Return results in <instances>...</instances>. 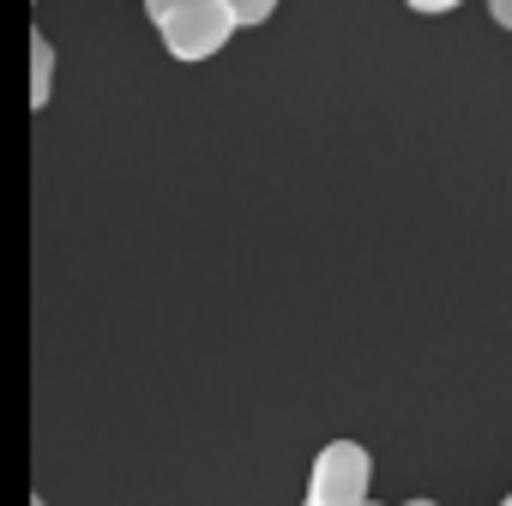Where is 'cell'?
<instances>
[{"mask_svg":"<svg viewBox=\"0 0 512 506\" xmlns=\"http://www.w3.org/2000/svg\"><path fill=\"white\" fill-rule=\"evenodd\" d=\"M229 13H235V25H241V31H260V25H272L278 0H229Z\"/></svg>","mask_w":512,"mask_h":506,"instance_id":"277c9868","label":"cell"},{"mask_svg":"<svg viewBox=\"0 0 512 506\" xmlns=\"http://www.w3.org/2000/svg\"><path fill=\"white\" fill-rule=\"evenodd\" d=\"M404 506H434V500H404Z\"/></svg>","mask_w":512,"mask_h":506,"instance_id":"52a82bcc","label":"cell"},{"mask_svg":"<svg viewBox=\"0 0 512 506\" xmlns=\"http://www.w3.org/2000/svg\"><path fill=\"white\" fill-rule=\"evenodd\" d=\"M362 506H374V500H362Z\"/></svg>","mask_w":512,"mask_h":506,"instance_id":"30bf717a","label":"cell"},{"mask_svg":"<svg viewBox=\"0 0 512 506\" xmlns=\"http://www.w3.org/2000/svg\"><path fill=\"white\" fill-rule=\"evenodd\" d=\"M488 19H494L500 31H512V0H488Z\"/></svg>","mask_w":512,"mask_h":506,"instance_id":"8992f818","label":"cell"},{"mask_svg":"<svg viewBox=\"0 0 512 506\" xmlns=\"http://www.w3.org/2000/svg\"><path fill=\"white\" fill-rule=\"evenodd\" d=\"M374 488V458L362 440H326L308 470V500L314 506H362Z\"/></svg>","mask_w":512,"mask_h":506,"instance_id":"7a4b0ae2","label":"cell"},{"mask_svg":"<svg viewBox=\"0 0 512 506\" xmlns=\"http://www.w3.org/2000/svg\"><path fill=\"white\" fill-rule=\"evenodd\" d=\"M145 13L163 37V49L181 61V67H199L211 55H223V43L241 31L229 0H145Z\"/></svg>","mask_w":512,"mask_h":506,"instance_id":"6da1fadb","label":"cell"},{"mask_svg":"<svg viewBox=\"0 0 512 506\" xmlns=\"http://www.w3.org/2000/svg\"><path fill=\"white\" fill-rule=\"evenodd\" d=\"M500 506H512V494H506V500H500Z\"/></svg>","mask_w":512,"mask_h":506,"instance_id":"ba28073f","label":"cell"},{"mask_svg":"<svg viewBox=\"0 0 512 506\" xmlns=\"http://www.w3.org/2000/svg\"><path fill=\"white\" fill-rule=\"evenodd\" d=\"M410 13H422V19H446V13H458L464 0H404Z\"/></svg>","mask_w":512,"mask_h":506,"instance_id":"5b68a950","label":"cell"},{"mask_svg":"<svg viewBox=\"0 0 512 506\" xmlns=\"http://www.w3.org/2000/svg\"><path fill=\"white\" fill-rule=\"evenodd\" d=\"M49 97H55V43L31 31V109H49Z\"/></svg>","mask_w":512,"mask_h":506,"instance_id":"3957f363","label":"cell"},{"mask_svg":"<svg viewBox=\"0 0 512 506\" xmlns=\"http://www.w3.org/2000/svg\"><path fill=\"white\" fill-rule=\"evenodd\" d=\"M302 506H314V500H302Z\"/></svg>","mask_w":512,"mask_h":506,"instance_id":"9c48e42d","label":"cell"}]
</instances>
